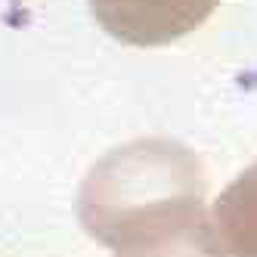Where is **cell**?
Returning <instances> with one entry per match:
<instances>
[{
  "mask_svg": "<svg viewBox=\"0 0 257 257\" xmlns=\"http://www.w3.org/2000/svg\"><path fill=\"white\" fill-rule=\"evenodd\" d=\"M208 180L192 149L177 140L146 137L105 152L81 183L78 220L87 235L108 245L131 220L183 201H205Z\"/></svg>",
  "mask_w": 257,
  "mask_h": 257,
  "instance_id": "1",
  "label": "cell"
},
{
  "mask_svg": "<svg viewBox=\"0 0 257 257\" xmlns=\"http://www.w3.org/2000/svg\"><path fill=\"white\" fill-rule=\"evenodd\" d=\"M93 19L115 41L131 47H161L192 34L220 0H87Z\"/></svg>",
  "mask_w": 257,
  "mask_h": 257,
  "instance_id": "2",
  "label": "cell"
},
{
  "mask_svg": "<svg viewBox=\"0 0 257 257\" xmlns=\"http://www.w3.org/2000/svg\"><path fill=\"white\" fill-rule=\"evenodd\" d=\"M112 257H229V251L205 208L164 229L127 238L112 248Z\"/></svg>",
  "mask_w": 257,
  "mask_h": 257,
  "instance_id": "3",
  "label": "cell"
},
{
  "mask_svg": "<svg viewBox=\"0 0 257 257\" xmlns=\"http://www.w3.org/2000/svg\"><path fill=\"white\" fill-rule=\"evenodd\" d=\"M211 217L229 257H257V161L220 192Z\"/></svg>",
  "mask_w": 257,
  "mask_h": 257,
  "instance_id": "4",
  "label": "cell"
}]
</instances>
